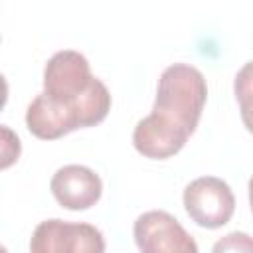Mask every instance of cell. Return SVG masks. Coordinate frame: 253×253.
I'll return each mask as SVG.
<instances>
[{
    "instance_id": "1",
    "label": "cell",
    "mask_w": 253,
    "mask_h": 253,
    "mask_svg": "<svg viewBox=\"0 0 253 253\" xmlns=\"http://www.w3.org/2000/svg\"><path fill=\"white\" fill-rule=\"evenodd\" d=\"M42 93L71 109L79 128L99 125L111 111L107 85L91 73L87 57L75 49H61L47 59Z\"/></svg>"
},
{
    "instance_id": "2",
    "label": "cell",
    "mask_w": 253,
    "mask_h": 253,
    "mask_svg": "<svg viewBox=\"0 0 253 253\" xmlns=\"http://www.w3.org/2000/svg\"><path fill=\"white\" fill-rule=\"evenodd\" d=\"M206 99L208 83L202 71L188 63H174L158 79L152 115L190 136L200 123Z\"/></svg>"
},
{
    "instance_id": "3",
    "label": "cell",
    "mask_w": 253,
    "mask_h": 253,
    "mask_svg": "<svg viewBox=\"0 0 253 253\" xmlns=\"http://www.w3.org/2000/svg\"><path fill=\"white\" fill-rule=\"evenodd\" d=\"M30 253H105V237L91 223L53 217L36 225Z\"/></svg>"
},
{
    "instance_id": "4",
    "label": "cell",
    "mask_w": 253,
    "mask_h": 253,
    "mask_svg": "<svg viewBox=\"0 0 253 253\" xmlns=\"http://www.w3.org/2000/svg\"><path fill=\"white\" fill-rule=\"evenodd\" d=\"M184 210L200 227L225 225L235 211V196L229 184L215 176H200L184 188Z\"/></svg>"
},
{
    "instance_id": "5",
    "label": "cell",
    "mask_w": 253,
    "mask_h": 253,
    "mask_svg": "<svg viewBox=\"0 0 253 253\" xmlns=\"http://www.w3.org/2000/svg\"><path fill=\"white\" fill-rule=\"evenodd\" d=\"M132 235L140 253H198L196 239L164 210L140 213L132 225Z\"/></svg>"
},
{
    "instance_id": "6",
    "label": "cell",
    "mask_w": 253,
    "mask_h": 253,
    "mask_svg": "<svg viewBox=\"0 0 253 253\" xmlns=\"http://www.w3.org/2000/svg\"><path fill=\"white\" fill-rule=\"evenodd\" d=\"M49 190L57 204L65 210H89L103 194V182L95 170L83 164H65L55 170Z\"/></svg>"
},
{
    "instance_id": "7",
    "label": "cell",
    "mask_w": 253,
    "mask_h": 253,
    "mask_svg": "<svg viewBox=\"0 0 253 253\" xmlns=\"http://www.w3.org/2000/svg\"><path fill=\"white\" fill-rule=\"evenodd\" d=\"M28 130L42 140H55L75 128H79L77 117L65 105L53 101L45 93L36 95L26 111Z\"/></svg>"
},
{
    "instance_id": "8",
    "label": "cell",
    "mask_w": 253,
    "mask_h": 253,
    "mask_svg": "<svg viewBox=\"0 0 253 253\" xmlns=\"http://www.w3.org/2000/svg\"><path fill=\"white\" fill-rule=\"evenodd\" d=\"M188 134L176 126L166 125L152 113L140 119L132 130L134 148L146 158H170L184 148Z\"/></svg>"
},
{
    "instance_id": "9",
    "label": "cell",
    "mask_w": 253,
    "mask_h": 253,
    "mask_svg": "<svg viewBox=\"0 0 253 253\" xmlns=\"http://www.w3.org/2000/svg\"><path fill=\"white\" fill-rule=\"evenodd\" d=\"M22 154L20 136L6 125H0V170H6L18 162Z\"/></svg>"
},
{
    "instance_id": "10",
    "label": "cell",
    "mask_w": 253,
    "mask_h": 253,
    "mask_svg": "<svg viewBox=\"0 0 253 253\" xmlns=\"http://www.w3.org/2000/svg\"><path fill=\"white\" fill-rule=\"evenodd\" d=\"M211 253H253L251 235L245 231H231L213 243Z\"/></svg>"
},
{
    "instance_id": "11",
    "label": "cell",
    "mask_w": 253,
    "mask_h": 253,
    "mask_svg": "<svg viewBox=\"0 0 253 253\" xmlns=\"http://www.w3.org/2000/svg\"><path fill=\"white\" fill-rule=\"evenodd\" d=\"M6 101H8V81H6V77L0 73V111L4 109Z\"/></svg>"
},
{
    "instance_id": "12",
    "label": "cell",
    "mask_w": 253,
    "mask_h": 253,
    "mask_svg": "<svg viewBox=\"0 0 253 253\" xmlns=\"http://www.w3.org/2000/svg\"><path fill=\"white\" fill-rule=\"evenodd\" d=\"M0 253H8V249H6L4 245H0Z\"/></svg>"
}]
</instances>
